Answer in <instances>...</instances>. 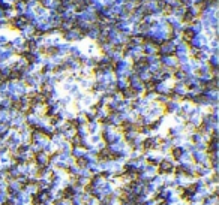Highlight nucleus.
<instances>
[{"label":"nucleus","instance_id":"nucleus-1","mask_svg":"<svg viewBox=\"0 0 219 205\" xmlns=\"http://www.w3.org/2000/svg\"><path fill=\"white\" fill-rule=\"evenodd\" d=\"M176 162L170 157V156H164L162 160L158 165V174L159 175H173L174 174V169H176Z\"/></svg>","mask_w":219,"mask_h":205},{"label":"nucleus","instance_id":"nucleus-2","mask_svg":"<svg viewBox=\"0 0 219 205\" xmlns=\"http://www.w3.org/2000/svg\"><path fill=\"white\" fill-rule=\"evenodd\" d=\"M21 144H23V142H21V138H20V133L17 132V130H11L9 135H8L6 139H5V147L9 150V153L14 154Z\"/></svg>","mask_w":219,"mask_h":205},{"label":"nucleus","instance_id":"nucleus-3","mask_svg":"<svg viewBox=\"0 0 219 205\" xmlns=\"http://www.w3.org/2000/svg\"><path fill=\"white\" fill-rule=\"evenodd\" d=\"M191 159L192 162L198 166H209L210 168V163H209V154L206 151H200V150H192L191 151Z\"/></svg>","mask_w":219,"mask_h":205},{"label":"nucleus","instance_id":"nucleus-4","mask_svg":"<svg viewBox=\"0 0 219 205\" xmlns=\"http://www.w3.org/2000/svg\"><path fill=\"white\" fill-rule=\"evenodd\" d=\"M161 138L159 135H150V136H146L143 139V144H141V148L143 151H155L159 147V142H161Z\"/></svg>","mask_w":219,"mask_h":205},{"label":"nucleus","instance_id":"nucleus-5","mask_svg":"<svg viewBox=\"0 0 219 205\" xmlns=\"http://www.w3.org/2000/svg\"><path fill=\"white\" fill-rule=\"evenodd\" d=\"M159 57V56H158ZM159 63H161V67L162 69H167V70H171V72H174L177 67H179V63L174 56H162L159 57Z\"/></svg>","mask_w":219,"mask_h":205},{"label":"nucleus","instance_id":"nucleus-6","mask_svg":"<svg viewBox=\"0 0 219 205\" xmlns=\"http://www.w3.org/2000/svg\"><path fill=\"white\" fill-rule=\"evenodd\" d=\"M174 47H176V43H174L173 41L167 39L164 41L159 47H158V52L156 54L162 57V56H174Z\"/></svg>","mask_w":219,"mask_h":205},{"label":"nucleus","instance_id":"nucleus-7","mask_svg":"<svg viewBox=\"0 0 219 205\" xmlns=\"http://www.w3.org/2000/svg\"><path fill=\"white\" fill-rule=\"evenodd\" d=\"M32 160H33V163L38 166V169L45 168V166L50 165V156L47 153H44V151H38V153H35L33 157H32Z\"/></svg>","mask_w":219,"mask_h":205},{"label":"nucleus","instance_id":"nucleus-8","mask_svg":"<svg viewBox=\"0 0 219 205\" xmlns=\"http://www.w3.org/2000/svg\"><path fill=\"white\" fill-rule=\"evenodd\" d=\"M180 108V100H174V99H168V102L164 105V114L168 115H174L179 112Z\"/></svg>","mask_w":219,"mask_h":205},{"label":"nucleus","instance_id":"nucleus-9","mask_svg":"<svg viewBox=\"0 0 219 205\" xmlns=\"http://www.w3.org/2000/svg\"><path fill=\"white\" fill-rule=\"evenodd\" d=\"M155 93L170 97V94H171V84L170 83H158V84H155Z\"/></svg>","mask_w":219,"mask_h":205},{"label":"nucleus","instance_id":"nucleus-10","mask_svg":"<svg viewBox=\"0 0 219 205\" xmlns=\"http://www.w3.org/2000/svg\"><path fill=\"white\" fill-rule=\"evenodd\" d=\"M105 183H107V180H105V178L102 177V174L99 172V174L92 175L90 181H89V187H92V189H101Z\"/></svg>","mask_w":219,"mask_h":205},{"label":"nucleus","instance_id":"nucleus-11","mask_svg":"<svg viewBox=\"0 0 219 205\" xmlns=\"http://www.w3.org/2000/svg\"><path fill=\"white\" fill-rule=\"evenodd\" d=\"M15 56V52L9 48V47H5V48H0V63H6V61H11Z\"/></svg>","mask_w":219,"mask_h":205},{"label":"nucleus","instance_id":"nucleus-12","mask_svg":"<svg viewBox=\"0 0 219 205\" xmlns=\"http://www.w3.org/2000/svg\"><path fill=\"white\" fill-rule=\"evenodd\" d=\"M213 172H212V169H210L209 166H198V165H195V177L197 178H209L210 175H212Z\"/></svg>","mask_w":219,"mask_h":205},{"label":"nucleus","instance_id":"nucleus-13","mask_svg":"<svg viewBox=\"0 0 219 205\" xmlns=\"http://www.w3.org/2000/svg\"><path fill=\"white\" fill-rule=\"evenodd\" d=\"M86 130H87V133H89V135H96V133H101V123H99L98 120L86 123Z\"/></svg>","mask_w":219,"mask_h":205},{"label":"nucleus","instance_id":"nucleus-14","mask_svg":"<svg viewBox=\"0 0 219 205\" xmlns=\"http://www.w3.org/2000/svg\"><path fill=\"white\" fill-rule=\"evenodd\" d=\"M23 192L24 193H27L29 196H33L35 193H36L38 192V186H36V180H35V181H27V183H26L24 186H23Z\"/></svg>","mask_w":219,"mask_h":205},{"label":"nucleus","instance_id":"nucleus-15","mask_svg":"<svg viewBox=\"0 0 219 205\" xmlns=\"http://www.w3.org/2000/svg\"><path fill=\"white\" fill-rule=\"evenodd\" d=\"M87 151L83 148V147H71V157L74 160H78V159H83L86 156Z\"/></svg>","mask_w":219,"mask_h":205},{"label":"nucleus","instance_id":"nucleus-16","mask_svg":"<svg viewBox=\"0 0 219 205\" xmlns=\"http://www.w3.org/2000/svg\"><path fill=\"white\" fill-rule=\"evenodd\" d=\"M68 56L69 57H72L75 60H78L81 56H83V51L80 47H77V45H69V50H68Z\"/></svg>","mask_w":219,"mask_h":205},{"label":"nucleus","instance_id":"nucleus-17","mask_svg":"<svg viewBox=\"0 0 219 205\" xmlns=\"http://www.w3.org/2000/svg\"><path fill=\"white\" fill-rule=\"evenodd\" d=\"M164 120H165V117H159V118L153 120L150 124H149V129L152 130V133H153V132H158V130H161V127L164 126Z\"/></svg>","mask_w":219,"mask_h":205},{"label":"nucleus","instance_id":"nucleus-18","mask_svg":"<svg viewBox=\"0 0 219 205\" xmlns=\"http://www.w3.org/2000/svg\"><path fill=\"white\" fill-rule=\"evenodd\" d=\"M87 139H89V144H90V145H95V147L102 142L101 133H96V135H89V138H87Z\"/></svg>","mask_w":219,"mask_h":205},{"label":"nucleus","instance_id":"nucleus-19","mask_svg":"<svg viewBox=\"0 0 219 205\" xmlns=\"http://www.w3.org/2000/svg\"><path fill=\"white\" fill-rule=\"evenodd\" d=\"M8 43H9V38L6 36V34H0V48H5L8 47Z\"/></svg>","mask_w":219,"mask_h":205},{"label":"nucleus","instance_id":"nucleus-20","mask_svg":"<svg viewBox=\"0 0 219 205\" xmlns=\"http://www.w3.org/2000/svg\"><path fill=\"white\" fill-rule=\"evenodd\" d=\"M51 205H71V204H69V201H68V199H63V198H59V199H56L54 202H53Z\"/></svg>","mask_w":219,"mask_h":205},{"label":"nucleus","instance_id":"nucleus-21","mask_svg":"<svg viewBox=\"0 0 219 205\" xmlns=\"http://www.w3.org/2000/svg\"><path fill=\"white\" fill-rule=\"evenodd\" d=\"M8 201V193L6 192H0V205H5Z\"/></svg>","mask_w":219,"mask_h":205},{"label":"nucleus","instance_id":"nucleus-22","mask_svg":"<svg viewBox=\"0 0 219 205\" xmlns=\"http://www.w3.org/2000/svg\"><path fill=\"white\" fill-rule=\"evenodd\" d=\"M6 184H8V181L5 178H0V192H6Z\"/></svg>","mask_w":219,"mask_h":205},{"label":"nucleus","instance_id":"nucleus-23","mask_svg":"<svg viewBox=\"0 0 219 205\" xmlns=\"http://www.w3.org/2000/svg\"><path fill=\"white\" fill-rule=\"evenodd\" d=\"M156 204H158V202H156V201H155L153 198H150L149 201H146V202H144L143 205H156Z\"/></svg>","mask_w":219,"mask_h":205},{"label":"nucleus","instance_id":"nucleus-24","mask_svg":"<svg viewBox=\"0 0 219 205\" xmlns=\"http://www.w3.org/2000/svg\"><path fill=\"white\" fill-rule=\"evenodd\" d=\"M156 205H173V204H167V202H158Z\"/></svg>","mask_w":219,"mask_h":205},{"label":"nucleus","instance_id":"nucleus-25","mask_svg":"<svg viewBox=\"0 0 219 205\" xmlns=\"http://www.w3.org/2000/svg\"><path fill=\"white\" fill-rule=\"evenodd\" d=\"M189 205H201V204H189Z\"/></svg>","mask_w":219,"mask_h":205},{"label":"nucleus","instance_id":"nucleus-26","mask_svg":"<svg viewBox=\"0 0 219 205\" xmlns=\"http://www.w3.org/2000/svg\"><path fill=\"white\" fill-rule=\"evenodd\" d=\"M5 205H6V204H5Z\"/></svg>","mask_w":219,"mask_h":205}]
</instances>
